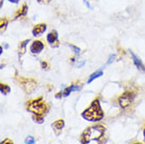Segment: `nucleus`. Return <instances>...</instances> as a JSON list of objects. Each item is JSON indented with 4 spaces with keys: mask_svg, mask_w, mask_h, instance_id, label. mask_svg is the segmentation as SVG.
<instances>
[{
    "mask_svg": "<svg viewBox=\"0 0 145 144\" xmlns=\"http://www.w3.org/2000/svg\"><path fill=\"white\" fill-rule=\"evenodd\" d=\"M108 134L106 127L102 124H95L83 130L80 136L81 144H106Z\"/></svg>",
    "mask_w": 145,
    "mask_h": 144,
    "instance_id": "obj_1",
    "label": "nucleus"
},
{
    "mask_svg": "<svg viewBox=\"0 0 145 144\" xmlns=\"http://www.w3.org/2000/svg\"><path fill=\"white\" fill-rule=\"evenodd\" d=\"M81 117L84 120L91 121V122H98V121L103 119L104 113L102 111L101 105H100V101H99L98 98H96V99L93 100L91 105L81 114Z\"/></svg>",
    "mask_w": 145,
    "mask_h": 144,
    "instance_id": "obj_2",
    "label": "nucleus"
},
{
    "mask_svg": "<svg viewBox=\"0 0 145 144\" xmlns=\"http://www.w3.org/2000/svg\"><path fill=\"white\" fill-rule=\"evenodd\" d=\"M26 111L32 113L33 115L45 116L50 111V104L43 100V97H38L25 102Z\"/></svg>",
    "mask_w": 145,
    "mask_h": 144,
    "instance_id": "obj_3",
    "label": "nucleus"
},
{
    "mask_svg": "<svg viewBox=\"0 0 145 144\" xmlns=\"http://www.w3.org/2000/svg\"><path fill=\"white\" fill-rule=\"evenodd\" d=\"M15 81L26 94H33L38 87V82L32 78H24L17 75L15 77Z\"/></svg>",
    "mask_w": 145,
    "mask_h": 144,
    "instance_id": "obj_4",
    "label": "nucleus"
},
{
    "mask_svg": "<svg viewBox=\"0 0 145 144\" xmlns=\"http://www.w3.org/2000/svg\"><path fill=\"white\" fill-rule=\"evenodd\" d=\"M135 97H136V93H134L133 90H125L118 99L120 107L126 108L127 106H129L133 103V101L135 100Z\"/></svg>",
    "mask_w": 145,
    "mask_h": 144,
    "instance_id": "obj_5",
    "label": "nucleus"
},
{
    "mask_svg": "<svg viewBox=\"0 0 145 144\" xmlns=\"http://www.w3.org/2000/svg\"><path fill=\"white\" fill-rule=\"evenodd\" d=\"M46 41L51 45V47H54V48L58 47L60 45V42H59L58 39V33H57V31L53 29V31L48 33L46 36Z\"/></svg>",
    "mask_w": 145,
    "mask_h": 144,
    "instance_id": "obj_6",
    "label": "nucleus"
},
{
    "mask_svg": "<svg viewBox=\"0 0 145 144\" xmlns=\"http://www.w3.org/2000/svg\"><path fill=\"white\" fill-rule=\"evenodd\" d=\"M81 87L82 86L79 85V84H72L71 86L64 88L62 92H59V94L56 95V98H57V99H60V98H63V97H67V96H69L71 93H72V92L80 90H81Z\"/></svg>",
    "mask_w": 145,
    "mask_h": 144,
    "instance_id": "obj_7",
    "label": "nucleus"
},
{
    "mask_svg": "<svg viewBox=\"0 0 145 144\" xmlns=\"http://www.w3.org/2000/svg\"><path fill=\"white\" fill-rule=\"evenodd\" d=\"M43 48H44L43 42L41 40H35V41H33V43L31 44L29 52L33 55H38L43 50Z\"/></svg>",
    "mask_w": 145,
    "mask_h": 144,
    "instance_id": "obj_8",
    "label": "nucleus"
},
{
    "mask_svg": "<svg viewBox=\"0 0 145 144\" xmlns=\"http://www.w3.org/2000/svg\"><path fill=\"white\" fill-rule=\"evenodd\" d=\"M129 54H131V59H133V62H134L135 66H136L141 73H145V65H144V63L142 62L141 59L135 54L133 50H129Z\"/></svg>",
    "mask_w": 145,
    "mask_h": 144,
    "instance_id": "obj_9",
    "label": "nucleus"
},
{
    "mask_svg": "<svg viewBox=\"0 0 145 144\" xmlns=\"http://www.w3.org/2000/svg\"><path fill=\"white\" fill-rule=\"evenodd\" d=\"M46 29H47V26L45 23H38V24H36L33 27L32 34H33V36H35V37L41 36V35L46 31Z\"/></svg>",
    "mask_w": 145,
    "mask_h": 144,
    "instance_id": "obj_10",
    "label": "nucleus"
},
{
    "mask_svg": "<svg viewBox=\"0 0 145 144\" xmlns=\"http://www.w3.org/2000/svg\"><path fill=\"white\" fill-rule=\"evenodd\" d=\"M52 127H53L54 132L56 133V135L59 136V135L61 134L63 127H64V121H63L62 119L57 120V121H55L54 123H52Z\"/></svg>",
    "mask_w": 145,
    "mask_h": 144,
    "instance_id": "obj_11",
    "label": "nucleus"
},
{
    "mask_svg": "<svg viewBox=\"0 0 145 144\" xmlns=\"http://www.w3.org/2000/svg\"><path fill=\"white\" fill-rule=\"evenodd\" d=\"M27 10H29V7H27L26 3H24L20 9H19L18 11L15 13L14 19H19V18H21V17H25L26 15H27Z\"/></svg>",
    "mask_w": 145,
    "mask_h": 144,
    "instance_id": "obj_12",
    "label": "nucleus"
},
{
    "mask_svg": "<svg viewBox=\"0 0 145 144\" xmlns=\"http://www.w3.org/2000/svg\"><path fill=\"white\" fill-rule=\"evenodd\" d=\"M29 42H31L29 41V39H26V40H23V41H21L20 43H19L18 45V56H19V59L23 56V55L25 54L26 52V45L29 44Z\"/></svg>",
    "mask_w": 145,
    "mask_h": 144,
    "instance_id": "obj_13",
    "label": "nucleus"
},
{
    "mask_svg": "<svg viewBox=\"0 0 145 144\" xmlns=\"http://www.w3.org/2000/svg\"><path fill=\"white\" fill-rule=\"evenodd\" d=\"M102 75H103V72H102L101 69H100V71H97V72H95V73H93V74L89 76V78L87 79V84L91 83L95 79H97V78H99V77H101Z\"/></svg>",
    "mask_w": 145,
    "mask_h": 144,
    "instance_id": "obj_14",
    "label": "nucleus"
},
{
    "mask_svg": "<svg viewBox=\"0 0 145 144\" xmlns=\"http://www.w3.org/2000/svg\"><path fill=\"white\" fill-rule=\"evenodd\" d=\"M0 92L2 95H7L10 92H11V87L8 86L5 83H1L0 84Z\"/></svg>",
    "mask_w": 145,
    "mask_h": 144,
    "instance_id": "obj_15",
    "label": "nucleus"
},
{
    "mask_svg": "<svg viewBox=\"0 0 145 144\" xmlns=\"http://www.w3.org/2000/svg\"><path fill=\"white\" fill-rule=\"evenodd\" d=\"M7 23H8V20H7V18H1V21H0V32H1V34H3V32L5 31V29H7Z\"/></svg>",
    "mask_w": 145,
    "mask_h": 144,
    "instance_id": "obj_16",
    "label": "nucleus"
},
{
    "mask_svg": "<svg viewBox=\"0 0 145 144\" xmlns=\"http://www.w3.org/2000/svg\"><path fill=\"white\" fill-rule=\"evenodd\" d=\"M33 120H34V122H36L37 124H42V123L44 122V116L33 115Z\"/></svg>",
    "mask_w": 145,
    "mask_h": 144,
    "instance_id": "obj_17",
    "label": "nucleus"
},
{
    "mask_svg": "<svg viewBox=\"0 0 145 144\" xmlns=\"http://www.w3.org/2000/svg\"><path fill=\"white\" fill-rule=\"evenodd\" d=\"M24 143L25 144H35L36 141H35V138L33 136H27V137L24 139Z\"/></svg>",
    "mask_w": 145,
    "mask_h": 144,
    "instance_id": "obj_18",
    "label": "nucleus"
},
{
    "mask_svg": "<svg viewBox=\"0 0 145 144\" xmlns=\"http://www.w3.org/2000/svg\"><path fill=\"white\" fill-rule=\"evenodd\" d=\"M69 47L72 48V52L75 53V55H76V56H77V55H79V54H80V52H81V50H80L79 47L76 46V45H74V44H69Z\"/></svg>",
    "mask_w": 145,
    "mask_h": 144,
    "instance_id": "obj_19",
    "label": "nucleus"
},
{
    "mask_svg": "<svg viewBox=\"0 0 145 144\" xmlns=\"http://www.w3.org/2000/svg\"><path fill=\"white\" fill-rule=\"evenodd\" d=\"M1 144H14V142L11 139H4V140L1 141Z\"/></svg>",
    "mask_w": 145,
    "mask_h": 144,
    "instance_id": "obj_20",
    "label": "nucleus"
},
{
    "mask_svg": "<svg viewBox=\"0 0 145 144\" xmlns=\"http://www.w3.org/2000/svg\"><path fill=\"white\" fill-rule=\"evenodd\" d=\"M41 67L43 69H48V63L46 61H42L41 62Z\"/></svg>",
    "mask_w": 145,
    "mask_h": 144,
    "instance_id": "obj_21",
    "label": "nucleus"
},
{
    "mask_svg": "<svg viewBox=\"0 0 145 144\" xmlns=\"http://www.w3.org/2000/svg\"><path fill=\"white\" fill-rule=\"evenodd\" d=\"M52 0H37V2L40 4H47V3H50Z\"/></svg>",
    "mask_w": 145,
    "mask_h": 144,
    "instance_id": "obj_22",
    "label": "nucleus"
},
{
    "mask_svg": "<svg viewBox=\"0 0 145 144\" xmlns=\"http://www.w3.org/2000/svg\"><path fill=\"white\" fill-rule=\"evenodd\" d=\"M115 58H116V55H110V56H109L108 61H107V64H110V63H112V61H114V60H115Z\"/></svg>",
    "mask_w": 145,
    "mask_h": 144,
    "instance_id": "obj_23",
    "label": "nucleus"
},
{
    "mask_svg": "<svg viewBox=\"0 0 145 144\" xmlns=\"http://www.w3.org/2000/svg\"><path fill=\"white\" fill-rule=\"evenodd\" d=\"M10 2H12V3H18L19 0H8Z\"/></svg>",
    "mask_w": 145,
    "mask_h": 144,
    "instance_id": "obj_24",
    "label": "nucleus"
},
{
    "mask_svg": "<svg viewBox=\"0 0 145 144\" xmlns=\"http://www.w3.org/2000/svg\"><path fill=\"white\" fill-rule=\"evenodd\" d=\"M133 144H145V143H141V142H134Z\"/></svg>",
    "mask_w": 145,
    "mask_h": 144,
    "instance_id": "obj_25",
    "label": "nucleus"
},
{
    "mask_svg": "<svg viewBox=\"0 0 145 144\" xmlns=\"http://www.w3.org/2000/svg\"><path fill=\"white\" fill-rule=\"evenodd\" d=\"M143 135H144V138H145V127H144V130H143Z\"/></svg>",
    "mask_w": 145,
    "mask_h": 144,
    "instance_id": "obj_26",
    "label": "nucleus"
}]
</instances>
